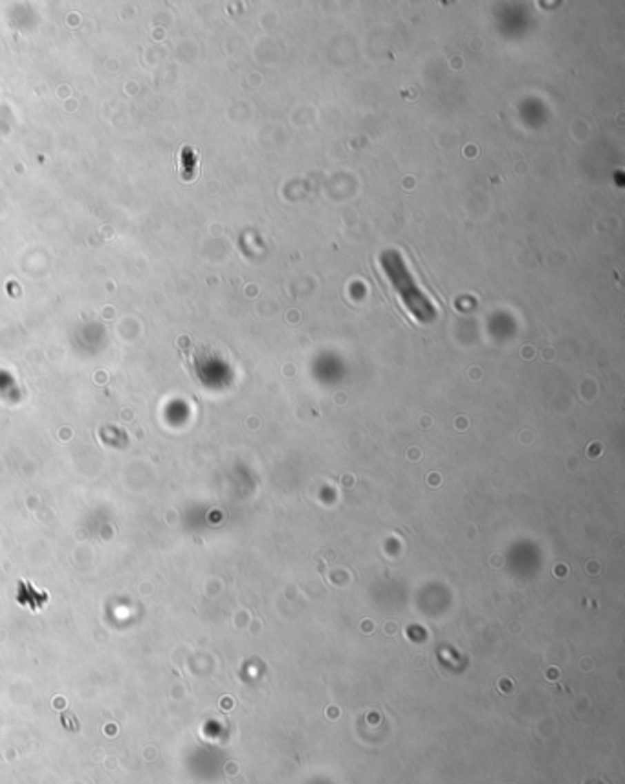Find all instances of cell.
I'll return each mask as SVG.
<instances>
[{"label":"cell","mask_w":625,"mask_h":784,"mask_svg":"<svg viewBox=\"0 0 625 784\" xmlns=\"http://www.w3.org/2000/svg\"><path fill=\"white\" fill-rule=\"evenodd\" d=\"M379 264L384 268L389 283L395 286V290L400 295V299L404 301V304H407V308L411 310L413 314L417 315V319H433L435 314H437L433 304L422 294V290L417 288V284L413 281L411 273L407 270L400 253L395 250L384 251L379 257Z\"/></svg>","instance_id":"6da1fadb"}]
</instances>
